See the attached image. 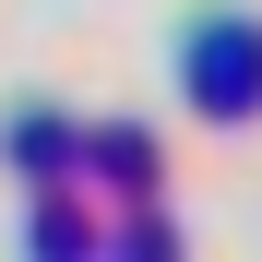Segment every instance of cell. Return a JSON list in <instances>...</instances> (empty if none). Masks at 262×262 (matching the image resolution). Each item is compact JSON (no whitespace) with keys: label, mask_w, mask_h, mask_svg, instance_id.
Segmentation results:
<instances>
[{"label":"cell","mask_w":262,"mask_h":262,"mask_svg":"<svg viewBox=\"0 0 262 262\" xmlns=\"http://www.w3.org/2000/svg\"><path fill=\"white\" fill-rule=\"evenodd\" d=\"M191 96L203 107H250L262 96V36L250 24H203L191 36Z\"/></svg>","instance_id":"6da1fadb"}]
</instances>
